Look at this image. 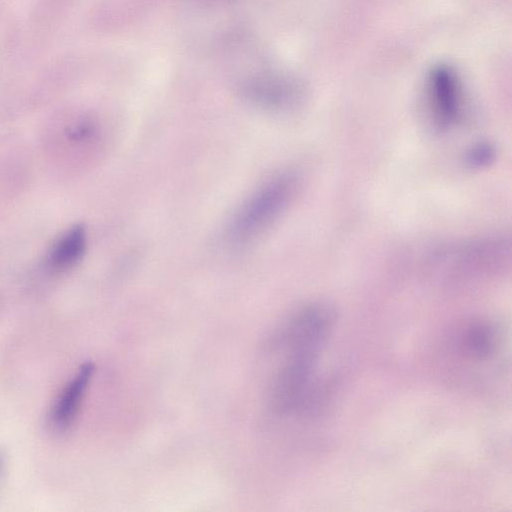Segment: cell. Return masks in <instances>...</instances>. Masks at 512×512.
<instances>
[{"instance_id": "cell-1", "label": "cell", "mask_w": 512, "mask_h": 512, "mask_svg": "<svg viewBox=\"0 0 512 512\" xmlns=\"http://www.w3.org/2000/svg\"><path fill=\"white\" fill-rule=\"evenodd\" d=\"M298 187L299 179L292 172L277 174L261 184L229 221L228 245L243 248L257 240L286 212Z\"/></svg>"}, {"instance_id": "cell-2", "label": "cell", "mask_w": 512, "mask_h": 512, "mask_svg": "<svg viewBox=\"0 0 512 512\" xmlns=\"http://www.w3.org/2000/svg\"><path fill=\"white\" fill-rule=\"evenodd\" d=\"M429 99L435 124L449 128L460 118L462 98L455 72L447 65H438L430 73Z\"/></svg>"}, {"instance_id": "cell-3", "label": "cell", "mask_w": 512, "mask_h": 512, "mask_svg": "<svg viewBox=\"0 0 512 512\" xmlns=\"http://www.w3.org/2000/svg\"><path fill=\"white\" fill-rule=\"evenodd\" d=\"M244 96L254 105L271 111H286L295 107L302 96L297 83L278 77H263L248 82Z\"/></svg>"}, {"instance_id": "cell-4", "label": "cell", "mask_w": 512, "mask_h": 512, "mask_svg": "<svg viewBox=\"0 0 512 512\" xmlns=\"http://www.w3.org/2000/svg\"><path fill=\"white\" fill-rule=\"evenodd\" d=\"M94 371L92 362L83 363L55 400L50 412V424L55 431L64 432L73 424Z\"/></svg>"}, {"instance_id": "cell-5", "label": "cell", "mask_w": 512, "mask_h": 512, "mask_svg": "<svg viewBox=\"0 0 512 512\" xmlns=\"http://www.w3.org/2000/svg\"><path fill=\"white\" fill-rule=\"evenodd\" d=\"M86 243L85 228L82 225L71 227L48 252V267L55 271H64L73 267L82 258Z\"/></svg>"}, {"instance_id": "cell-6", "label": "cell", "mask_w": 512, "mask_h": 512, "mask_svg": "<svg viewBox=\"0 0 512 512\" xmlns=\"http://www.w3.org/2000/svg\"><path fill=\"white\" fill-rule=\"evenodd\" d=\"M464 344L467 351L472 355L487 356L494 349V333L487 325H473L465 333Z\"/></svg>"}, {"instance_id": "cell-7", "label": "cell", "mask_w": 512, "mask_h": 512, "mask_svg": "<svg viewBox=\"0 0 512 512\" xmlns=\"http://www.w3.org/2000/svg\"><path fill=\"white\" fill-rule=\"evenodd\" d=\"M494 155V148L489 143H479L469 149L466 161L473 167L485 166L493 160Z\"/></svg>"}, {"instance_id": "cell-8", "label": "cell", "mask_w": 512, "mask_h": 512, "mask_svg": "<svg viewBox=\"0 0 512 512\" xmlns=\"http://www.w3.org/2000/svg\"><path fill=\"white\" fill-rule=\"evenodd\" d=\"M5 468V457L2 453H0V478L4 472Z\"/></svg>"}]
</instances>
